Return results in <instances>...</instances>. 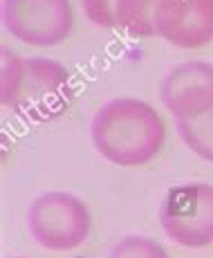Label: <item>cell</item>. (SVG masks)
<instances>
[{
  "label": "cell",
  "instance_id": "2",
  "mask_svg": "<svg viewBox=\"0 0 213 258\" xmlns=\"http://www.w3.org/2000/svg\"><path fill=\"white\" fill-rule=\"evenodd\" d=\"M97 153L117 166H144L160 155L166 126L151 103L135 97L106 101L90 121Z\"/></svg>",
  "mask_w": 213,
  "mask_h": 258
},
{
  "label": "cell",
  "instance_id": "7",
  "mask_svg": "<svg viewBox=\"0 0 213 258\" xmlns=\"http://www.w3.org/2000/svg\"><path fill=\"white\" fill-rule=\"evenodd\" d=\"M157 36L180 49H200L213 41V0H164Z\"/></svg>",
  "mask_w": 213,
  "mask_h": 258
},
{
  "label": "cell",
  "instance_id": "6",
  "mask_svg": "<svg viewBox=\"0 0 213 258\" xmlns=\"http://www.w3.org/2000/svg\"><path fill=\"white\" fill-rule=\"evenodd\" d=\"M160 99L175 121L195 119L213 108V63L186 61L164 74Z\"/></svg>",
  "mask_w": 213,
  "mask_h": 258
},
{
  "label": "cell",
  "instance_id": "10",
  "mask_svg": "<svg viewBox=\"0 0 213 258\" xmlns=\"http://www.w3.org/2000/svg\"><path fill=\"white\" fill-rule=\"evenodd\" d=\"M108 258H168V254L148 236H126L112 245Z\"/></svg>",
  "mask_w": 213,
  "mask_h": 258
},
{
  "label": "cell",
  "instance_id": "11",
  "mask_svg": "<svg viewBox=\"0 0 213 258\" xmlns=\"http://www.w3.org/2000/svg\"><path fill=\"white\" fill-rule=\"evenodd\" d=\"M81 7L92 25L103 29H117L119 0H81Z\"/></svg>",
  "mask_w": 213,
  "mask_h": 258
},
{
  "label": "cell",
  "instance_id": "3",
  "mask_svg": "<svg viewBox=\"0 0 213 258\" xmlns=\"http://www.w3.org/2000/svg\"><path fill=\"white\" fill-rule=\"evenodd\" d=\"M92 216L88 205L70 191L41 193L27 209V231L47 251H72L88 240Z\"/></svg>",
  "mask_w": 213,
  "mask_h": 258
},
{
  "label": "cell",
  "instance_id": "12",
  "mask_svg": "<svg viewBox=\"0 0 213 258\" xmlns=\"http://www.w3.org/2000/svg\"><path fill=\"white\" fill-rule=\"evenodd\" d=\"M12 258H27V256H12Z\"/></svg>",
  "mask_w": 213,
  "mask_h": 258
},
{
  "label": "cell",
  "instance_id": "8",
  "mask_svg": "<svg viewBox=\"0 0 213 258\" xmlns=\"http://www.w3.org/2000/svg\"><path fill=\"white\" fill-rule=\"evenodd\" d=\"M164 0H119L117 29L132 38L157 36V16Z\"/></svg>",
  "mask_w": 213,
  "mask_h": 258
},
{
  "label": "cell",
  "instance_id": "5",
  "mask_svg": "<svg viewBox=\"0 0 213 258\" xmlns=\"http://www.w3.org/2000/svg\"><path fill=\"white\" fill-rule=\"evenodd\" d=\"M3 27L16 41L34 47H56L72 34L70 0H3Z\"/></svg>",
  "mask_w": 213,
  "mask_h": 258
},
{
  "label": "cell",
  "instance_id": "9",
  "mask_svg": "<svg viewBox=\"0 0 213 258\" xmlns=\"http://www.w3.org/2000/svg\"><path fill=\"white\" fill-rule=\"evenodd\" d=\"M175 131L193 155L213 164V108L195 119L175 121Z\"/></svg>",
  "mask_w": 213,
  "mask_h": 258
},
{
  "label": "cell",
  "instance_id": "4",
  "mask_svg": "<svg viewBox=\"0 0 213 258\" xmlns=\"http://www.w3.org/2000/svg\"><path fill=\"white\" fill-rule=\"evenodd\" d=\"M162 231L175 245L202 249L213 245V184L186 182L171 186L160 202Z\"/></svg>",
  "mask_w": 213,
  "mask_h": 258
},
{
  "label": "cell",
  "instance_id": "1",
  "mask_svg": "<svg viewBox=\"0 0 213 258\" xmlns=\"http://www.w3.org/2000/svg\"><path fill=\"white\" fill-rule=\"evenodd\" d=\"M74 86L65 66L45 56L0 49V103L32 123L54 121L72 106Z\"/></svg>",
  "mask_w": 213,
  "mask_h": 258
}]
</instances>
